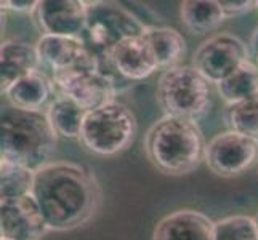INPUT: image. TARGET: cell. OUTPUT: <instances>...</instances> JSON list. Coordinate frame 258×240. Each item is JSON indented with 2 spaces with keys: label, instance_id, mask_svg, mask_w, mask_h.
Masks as SVG:
<instances>
[{
  "label": "cell",
  "instance_id": "1",
  "mask_svg": "<svg viewBox=\"0 0 258 240\" xmlns=\"http://www.w3.org/2000/svg\"><path fill=\"white\" fill-rule=\"evenodd\" d=\"M48 230L66 232L88 224L103 203V189L88 168L51 162L35 172L32 191Z\"/></svg>",
  "mask_w": 258,
  "mask_h": 240
},
{
  "label": "cell",
  "instance_id": "2",
  "mask_svg": "<svg viewBox=\"0 0 258 240\" xmlns=\"http://www.w3.org/2000/svg\"><path fill=\"white\" fill-rule=\"evenodd\" d=\"M58 135L45 111H24L10 103L0 112V155L37 172L51 164Z\"/></svg>",
  "mask_w": 258,
  "mask_h": 240
},
{
  "label": "cell",
  "instance_id": "3",
  "mask_svg": "<svg viewBox=\"0 0 258 240\" xmlns=\"http://www.w3.org/2000/svg\"><path fill=\"white\" fill-rule=\"evenodd\" d=\"M206 141L198 122L164 115L145 136L146 157L157 172L183 176L198 170L206 158Z\"/></svg>",
  "mask_w": 258,
  "mask_h": 240
},
{
  "label": "cell",
  "instance_id": "4",
  "mask_svg": "<svg viewBox=\"0 0 258 240\" xmlns=\"http://www.w3.org/2000/svg\"><path fill=\"white\" fill-rule=\"evenodd\" d=\"M138 133V120L133 111L119 101L88 111L81 133L87 152L111 157L132 146Z\"/></svg>",
  "mask_w": 258,
  "mask_h": 240
},
{
  "label": "cell",
  "instance_id": "5",
  "mask_svg": "<svg viewBox=\"0 0 258 240\" xmlns=\"http://www.w3.org/2000/svg\"><path fill=\"white\" fill-rule=\"evenodd\" d=\"M164 115L199 120L212 108L210 84L192 66H175L162 72L156 90Z\"/></svg>",
  "mask_w": 258,
  "mask_h": 240
},
{
  "label": "cell",
  "instance_id": "6",
  "mask_svg": "<svg viewBox=\"0 0 258 240\" xmlns=\"http://www.w3.org/2000/svg\"><path fill=\"white\" fill-rule=\"evenodd\" d=\"M146 28L148 26L119 4L88 2L87 28L82 39L93 56L106 58L119 42L143 35Z\"/></svg>",
  "mask_w": 258,
  "mask_h": 240
},
{
  "label": "cell",
  "instance_id": "7",
  "mask_svg": "<svg viewBox=\"0 0 258 240\" xmlns=\"http://www.w3.org/2000/svg\"><path fill=\"white\" fill-rule=\"evenodd\" d=\"M51 78L58 95L73 100L87 112L114 101L119 92L117 82L98 69L92 53L81 66L55 74Z\"/></svg>",
  "mask_w": 258,
  "mask_h": 240
},
{
  "label": "cell",
  "instance_id": "8",
  "mask_svg": "<svg viewBox=\"0 0 258 240\" xmlns=\"http://www.w3.org/2000/svg\"><path fill=\"white\" fill-rule=\"evenodd\" d=\"M245 61H250L247 43L231 32H218L194 51L192 67L209 84L218 85Z\"/></svg>",
  "mask_w": 258,
  "mask_h": 240
},
{
  "label": "cell",
  "instance_id": "9",
  "mask_svg": "<svg viewBox=\"0 0 258 240\" xmlns=\"http://www.w3.org/2000/svg\"><path fill=\"white\" fill-rule=\"evenodd\" d=\"M209 170L221 178H236L258 164V139L228 130L213 136L206 146Z\"/></svg>",
  "mask_w": 258,
  "mask_h": 240
},
{
  "label": "cell",
  "instance_id": "10",
  "mask_svg": "<svg viewBox=\"0 0 258 240\" xmlns=\"http://www.w3.org/2000/svg\"><path fill=\"white\" fill-rule=\"evenodd\" d=\"M40 207L34 195L0 200V234L8 240H40L47 234Z\"/></svg>",
  "mask_w": 258,
  "mask_h": 240
},
{
  "label": "cell",
  "instance_id": "11",
  "mask_svg": "<svg viewBox=\"0 0 258 240\" xmlns=\"http://www.w3.org/2000/svg\"><path fill=\"white\" fill-rule=\"evenodd\" d=\"M88 2L82 0H42L35 21L43 34L82 37L87 28Z\"/></svg>",
  "mask_w": 258,
  "mask_h": 240
},
{
  "label": "cell",
  "instance_id": "12",
  "mask_svg": "<svg viewBox=\"0 0 258 240\" xmlns=\"http://www.w3.org/2000/svg\"><path fill=\"white\" fill-rule=\"evenodd\" d=\"M109 58L115 72L127 82L145 80L159 69L154 51L143 35L119 42L111 50Z\"/></svg>",
  "mask_w": 258,
  "mask_h": 240
},
{
  "label": "cell",
  "instance_id": "13",
  "mask_svg": "<svg viewBox=\"0 0 258 240\" xmlns=\"http://www.w3.org/2000/svg\"><path fill=\"white\" fill-rule=\"evenodd\" d=\"M35 48L39 53L40 66L51 70L53 75L81 66L90 56L82 37L42 34Z\"/></svg>",
  "mask_w": 258,
  "mask_h": 240
},
{
  "label": "cell",
  "instance_id": "14",
  "mask_svg": "<svg viewBox=\"0 0 258 240\" xmlns=\"http://www.w3.org/2000/svg\"><path fill=\"white\" fill-rule=\"evenodd\" d=\"M215 221L194 208L175 210L154 227L153 240H213Z\"/></svg>",
  "mask_w": 258,
  "mask_h": 240
},
{
  "label": "cell",
  "instance_id": "15",
  "mask_svg": "<svg viewBox=\"0 0 258 240\" xmlns=\"http://www.w3.org/2000/svg\"><path fill=\"white\" fill-rule=\"evenodd\" d=\"M40 67L42 66L35 45L20 39L5 40L0 47V90H2V95L16 80Z\"/></svg>",
  "mask_w": 258,
  "mask_h": 240
},
{
  "label": "cell",
  "instance_id": "16",
  "mask_svg": "<svg viewBox=\"0 0 258 240\" xmlns=\"http://www.w3.org/2000/svg\"><path fill=\"white\" fill-rule=\"evenodd\" d=\"M8 103L24 111H42L55 100L56 88L42 69L21 77L4 93Z\"/></svg>",
  "mask_w": 258,
  "mask_h": 240
},
{
  "label": "cell",
  "instance_id": "17",
  "mask_svg": "<svg viewBox=\"0 0 258 240\" xmlns=\"http://www.w3.org/2000/svg\"><path fill=\"white\" fill-rule=\"evenodd\" d=\"M143 37L149 42L157 58L159 69H170L180 66V61L186 56L188 45L183 35L173 28L165 26H148Z\"/></svg>",
  "mask_w": 258,
  "mask_h": 240
},
{
  "label": "cell",
  "instance_id": "18",
  "mask_svg": "<svg viewBox=\"0 0 258 240\" xmlns=\"http://www.w3.org/2000/svg\"><path fill=\"white\" fill-rule=\"evenodd\" d=\"M180 16L186 29L199 35L215 31L226 20L218 0H184L180 5Z\"/></svg>",
  "mask_w": 258,
  "mask_h": 240
},
{
  "label": "cell",
  "instance_id": "19",
  "mask_svg": "<svg viewBox=\"0 0 258 240\" xmlns=\"http://www.w3.org/2000/svg\"><path fill=\"white\" fill-rule=\"evenodd\" d=\"M47 115L56 135L64 139H81L87 111L76 104L73 100L58 95L47 108Z\"/></svg>",
  "mask_w": 258,
  "mask_h": 240
},
{
  "label": "cell",
  "instance_id": "20",
  "mask_svg": "<svg viewBox=\"0 0 258 240\" xmlns=\"http://www.w3.org/2000/svg\"><path fill=\"white\" fill-rule=\"evenodd\" d=\"M217 92L226 106L242 103L258 95V66L245 61L233 74L217 85Z\"/></svg>",
  "mask_w": 258,
  "mask_h": 240
},
{
  "label": "cell",
  "instance_id": "21",
  "mask_svg": "<svg viewBox=\"0 0 258 240\" xmlns=\"http://www.w3.org/2000/svg\"><path fill=\"white\" fill-rule=\"evenodd\" d=\"M34 170L2 158L0 162V200L31 195L34 191Z\"/></svg>",
  "mask_w": 258,
  "mask_h": 240
},
{
  "label": "cell",
  "instance_id": "22",
  "mask_svg": "<svg viewBox=\"0 0 258 240\" xmlns=\"http://www.w3.org/2000/svg\"><path fill=\"white\" fill-rule=\"evenodd\" d=\"M225 122L229 130L258 139V95L242 103L226 106Z\"/></svg>",
  "mask_w": 258,
  "mask_h": 240
},
{
  "label": "cell",
  "instance_id": "23",
  "mask_svg": "<svg viewBox=\"0 0 258 240\" xmlns=\"http://www.w3.org/2000/svg\"><path fill=\"white\" fill-rule=\"evenodd\" d=\"M213 240H258V230L253 218L234 215L215 221Z\"/></svg>",
  "mask_w": 258,
  "mask_h": 240
},
{
  "label": "cell",
  "instance_id": "24",
  "mask_svg": "<svg viewBox=\"0 0 258 240\" xmlns=\"http://www.w3.org/2000/svg\"><path fill=\"white\" fill-rule=\"evenodd\" d=\"M221 8H223L226 20L233 16H239L252 12L253 8H258V2H252V0H221L220 2Z\"/></svg>",
  "mask_w": 258,
  "mask_h": 240
},
{
  "label": "cell",
  "instance_id": "25",
  "mask_svg": "<svg viewBox=\"0 0 258 240\" xmlns=\"http://www.w3.org/2000/svg\"><path fill=\"white\" fill-rule=\"evenodd\" d=\"M37 7L39 2H34V0H2V10H10L15 13L31 15L35 13Z\"/></svg>",
  "mask_w": 258,
  "mask_h": 240
},
{
  "label": "cell",
  "instance_id": "26",
  "mask_svg": "<svg viewBox=\"0 0 258 240\" xmlns=\"http://www.w3.org/2000/svg\"><path fill=\"white\" fill-rule=\"evenodd\" d=\"M253 221H255V226H256V230H258V211H256V215L253 216Z\"/></svg>",
  "mask_w": 258,
  "mask_h": 240
},
{
  "label": "cell",
  "instance_id": "27",
  "mask_svg": "<svg viewBox=\"0 0 258 240\" xmlns=\"http://www.w3.org/2000/svg\"><path fill=\"white\" fill-rule=\"evenodd\" d=\"M256 66H258V53H256Z\"/></svg>",
  "mask_w": 258,
  "mask_h": 240
},
{
  "label": "cell",
  "instance_id": "28",
  "mask_svg": "<svg viewBox=\"0 0 258 240\" xmlns=\"http://www.w3.org/2000/svg\"><path fill=\"white\" fill-rule=\"evenodd\" d=\"M0 240H8V238H0Z\"/></svg>",
  "mask_w": 258,
  "mask_h": 240
}]
</instances>
